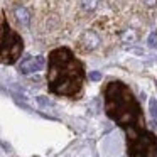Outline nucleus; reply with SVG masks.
<instances>
[{
    "label": "nucleus",
    "mask_w": 157,
    "mask_h": 157,
    "mask_svg": "<svg viewBox=\"0 0 157 157\" xmlns=\"http://www.w3.org/2000/svg\"><path fill=\"white\" fill-rule=\"evenodd\" d=\"M37 103H39V105H42V106H52V103L49 101L48 98H44V96H39V98H37Z\"/></svg>",
    "instance_id": "9b49d317"
},
{
    "label": "nucleus",
    "mask_w": 157,
    "mask_h": 157,
    "mask_svg": "<svg viewBox=\"0 0 157 157\" xmlns=\"http://www.w3.org/2000/svg\"><path fill=\"white\" fill-rule=\"evenodd\" d=\"M98 5H100V0H81L83 12H88V14L95 12L96 9H98Z\"/></svg>",
    "instance_id": "6e6552de"
},
{
    "label": "nucleus",
    "mask_w": 157,
    "mask_h": 157,
    "mask_svg": "<svg viewBox=\"0 0 157 157\" xmlns=\"http://www.w3.org/2000/svg\"><path fill=\"white\" fill-rule=\"evenodd\" d=\"M100 44H101L100 36L96 34L93 29H88V31L83 32V34L79 36V39L76 41V49H78L79 52H83V54H88V52L98 49Z\"/></svg>",
    "instance_id": "39448f33"
},
{
    "label": "nucleus",
    "mask_w": 157,
    "mask_h": 157,
    "mask_svg": "<svg viewBox=\"0 0 157 157\" xmlns=\"http://www.w3.org/2000/svg\"><path fill=\"white\" fill-rule=\"evenodd\" d=\"M105 112L123 130L145 127L144 112L132 90L122 81H112L105 88Z\"/></svg>",
    "instance_id": "f03ea898"
},
{
    "label": "nucleus",
    "mask_w": 157,
    "mask_h": 157,
    "mask_svg": "<svg viewBox=\"0 0 157 157\" xmlns=\"http://www.w3.org/2000/svg\"><path fill=\"white\" fill-rule=\"evenodd\" d=\"M46 66V59L42 56H32V58H27L19 64V73L21 75H32V73L41 71Z\"/></svg>",
    "instance_id": "423d86ee"
},
{
    "label": "nucleus",
    "mask_w": 157,
    "mask_h": 157,
    "mask_svg": "<svg viewBox=\"0 0 157 157\" xmlns=\"http://www.w3.org/2000/svg\"><path fill=\"white\" fill-rule=\"evenodd\" d=\"M155 86H157V83H155Z\"/></svg>",
    "instance_id": "4468645a"
},
{
    "label": "nucleus",
    "mask_w": 157,
    "mask_h": 157,
    "mask_svg": "<svg viewBox=\"0 0 157 157\" xmlns=\"http://www.w3.org/2000/svg\"><path fill=\"white\" fill-rule=\"evenodd\" d=\"M85 83V68L68 48H59L49 54L48 88L58 96L75 98L81 93Z\"/></svg>",
    "instance_id": "f257e3e1"
},
{
    "label": "nucleus",
    "mask_w": 157,
    "mask_h": 157,
    "mask_svg": "<svg viewBox=\"0 0 157 157\" xmlns=\"http://www.w3.org/2000/svg\"><path fill=\"white\" fill-rule=\"evenodd\" d=\"M22 49H24V42L21 36L12 31L4 19L0 22V63L14 64L22 54Z\"/></svg>",
    "instance_id": "20e7f679"
},
{
    "label": "nucleus",
    "mask_w": 157,
    "mask_h": 157,
    "mask_svg": "<svg viewBox=\"0 0 157 157\" xmlns=\"http://www.w3.org/2000/svg\"><path fill=\"white\" fill-rule=\"evenodd\" d=\"M149 105H150V113H152V117L157 120V100H154V98H152Z\"/></svg>",
    "instance_id": "9d476101"
},
{
    "label": "nucleus",
    "mask_w": 157,
    "mask_h": 157,
    "mask_svg": "<svg viewBox=\"0 0 157 157\" xmlns=\"http://www.w3.org/2000/svg\"><path fill=\"white\" fill-rule=\"evenodd\" d=\"M90 79L91 81H98V79H101V75L98 71H93V73H90Z\"/></svg>",
    "instance_id": "f8f14e48"
},
{
    "label": "nucleus",
    "mask_w": 157,
    "mask_h": 157,
    "mask_svg": "<svg viewBox=\"0 0 157 157\" xmlns=\"http://www.w3.org/2000/svg\"><path fill=\"white\" fill-rule=\"evenodd\" d=\"M14 15H15V21H17L21 25H29V22H31V12H29L25 7H22V5L15 7Z\"/></svg>",
    "instance_id": "0eeeda50"
},
{
    "label": "nucleus",
    "mask_w": 157,
    "mask_h": 157,
    "mask_svg": "<svg viewBox=\"0 0 157 157\" xmlns=\"http://www.w3.org/2000/svg\"><path fill=\"white\" fill-rule=\"evenodd\" d=\"M144 4H145V7L154 9V7L157 5V0H144Z\"/></svg>",
    "instance_id": "ddd939ff"
},
{
    "label": "nucleus",
    "mask_w": 157,
    "mask_h": 157,
    "mask_svg": "<svg viewBox=\"0 0 157 157\" xmlns=\"http://www.w3.org/2000/svg\"><path fill=\"white\" fill-rule=\"evenodd\" d=\"M147 44H149V48H157V32H152V34L149 36V41H147Z\"/></svg>",
    "instance_id": "1a4fd4ad"
},
{
    "label": "nucleus",
    "mask_w": 157,
    "mask_h": 157,
    "mask_svg": "<svg viewBox=\"0 0 157 157\" xmlns=\"http://www.w3.org/2000/svg\"><path fill=\"white\" fill-rule=\"evenodd\" d=\"M127 132V154L128 157H157V137L145 127L130 128Z\"/></svg>",
    "instance_id": "7ed1b4c3"
}]
</instances>
